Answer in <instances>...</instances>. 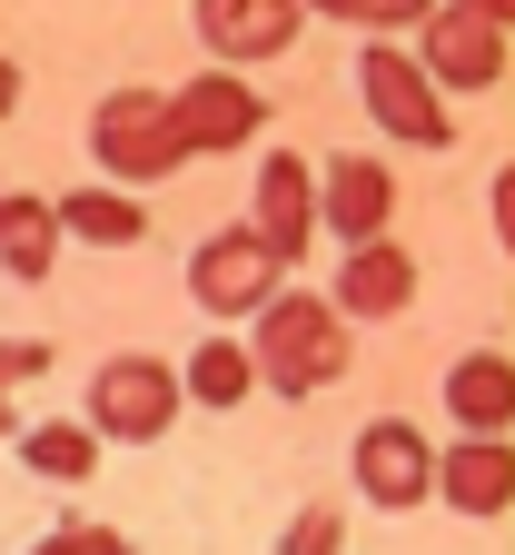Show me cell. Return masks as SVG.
Returning <instances> with one entry per match:
<instances>
[{"instance_id": "cell-1", "label": "cell", "mask_w": 515, "mask_h": 555, "mask_svg": "<svg viewBox=\"0 0 515 555\" xmlns=\"http://www.w3.org/2000/svg\"><path fill=\"white\" fill-rule=\"evenodd\" d=\"M248 358H258V387L318 397V387L347 367V308H337V298H308V288H278V298L248 318Z\"/></svg>"}, {"instance_id": "cell-2", "label": "cell", "mask_w": 515, "mask_h": 555, "mask_svg": "<svg viewBox=\"0 0 515 555\" xmlns=\"http://www.w3.org/2000/svg\"><path fill=\"white\" fill-rule=\"evenodd\" d=\"M90 159H100V179L150 189V179H169V169L198 159V139L179 129V100L169 90H119V100L90 109Z\"/></svg>"}, {"instance_id": "cell-3", "label": "cell", "mask_w": 515, "mask_h": 555, "mask_svg": "<svg viewBox=\"0 0 515 555\" xmlns=\"http://www.w3.org/2000/svg\"><path fill=\"white\" fill-rule=\"evenodd\" d=\"M179 406H189V377H179L169 358H139V347L90 377V427H100L110 447H159V437L179 427Z\"/></svg>"}, {"instance_id": "cell-4", "label": "cell", "mask_w": 515, "mask_h": 555, "mask_svg": "<svg viewBox=\"0 0 515 555\" xmlns=\"http://www.w3.org/2000/svg\"><path fill=\"white\" fill-rule=\"evenodd\" d=\"M357 100H366V119H377L387 139H407V150H447V100H436V69L416 60V50H397V40H366L357 50Z\"/></svg>"}, {"instance_id": "cell-5", "label": "cell", "mask_w": 515, "mask_h": 555, "mask_svg": "<svg viewBox=\"0 0 515 555\" xmlns=\"http://www.w3.org/2000/svg\"><path fill=\"white\" fill-rule=\"evenodd\" d=\"M278 288H287V258L258 238V219H248V229H218V238L189 248V298H198L208 318H258Z\"/></svg>"}, {"instance_id": "cell-6", "label": "cell", "mask_w": 515, "mask_h": 555, "mask_svg": "<svg viewBox=\"0 0 515 555\" xmlns=\"http://www.w3.org/2000/svg\"><path fill=\"white\" fill-rule=\"evenodd\" d=\"M416 60L436 69V90H495L505 80V21L476 0H436L416 21Z\"/></svg>"}, {"instance_id": "cell-7", "label": "cell", "mask_w": 515, "mask_h": 555, "mask_svg": "<svg viewBox=\"0 0 515 555\" xmlns=\"http://www.w3.org/2000/svg\"><path fill=\"white\" fill-rule=\"evenodd\" d=\"M347 456H357V496H366V506H387V516H407V506L436 496V447L407 427V416H366Z\"/></svg>"}, {"instance_id": "cell-8", "label": "cell", "mask_w": 515, "mask_h": 555, "mask_svg": "<svg viewBox=\"0 0 515 555\" xmlns=\"http://www.w3.org/2000/svg\"><path fill=\"white\" fill-rule=\"evenodd\" d=\"M189 21H198V50L208 60H278L287 40H298L318 11H308V0H189Z\"/></svg>"}, {"instance_id": "cell-9", "label": "cell", "mask_w": 515, "mask_h": 555, "mask_svg": "<svg viewBox=\"0 0 515 555\" xmlns=\"http://www.w3.org/2000/svg\"><path fill=\"white\" fill-rule=\"evenodd\" d=\"M179 100V129L198 139V150H248V139L268 129V100H258V80L239 60H208L189 90H169Z\"/></svg>"}, {"instance_id": "cell-10", "label": "cell", "mask_w": 515, "mask_h": 555, "mask_svg": "<svg viewBox=\"0 0 515 555\" xmlns=\"http://www.w3.org/2000/svg\"><path fill=\"white\" fill-rule=\"evenodd\" d=\"M387 219H397V179H387L377 159L347 150V159L318 169V229H337V238L357 248V238H387Z\"/></svg>"}, {"instance_id": "cell-11", "label": "cell", "mask_w": 515, "mask_h": 555, "mask_svg": "<svg viewBox=\"0 0 515 555\" xmlns=\"http://www.w3.org/2000/svg\"><path fill=\"white\" fill-rule=\"evenodd\" d=\"M248 208H258V238H268L278 258H298V248L318 238V169H308L298 150H268V159H258V198H248Z\"/></svg>"}, {"instance_id": "cell-12", "label": "cell", "mask_w": 515, "mask_h": 555, "mask_svg": "<svg viewBox=\"0 0 515 555\" xmlns=\"http://www.w3.org/2000/svg\"><path fill=\"white\" fill-rule=\"evenodd\" d=\"M436 496H447L456 516H505V506H515V447L466 427V447L436 456Z\"/></svg>"}, {"instance_id": "cell-13", "label": "cell", "mask_w": 515, "mask_h": 555, "mask_svg": "<svg viewBox=\"0 0 515 555\" xmlns=\"http://www.w3.org/2000/svg\"><path fill=\"white\" fill-rule=\"evenodd\" d=\"M69 229H60V198H30V189H0V278H21V288H40V278L60 268Z\"/></svg>"}, {"instance_id": "cell-14", "label": "cell", "mask_w": 515, "mask_h": 555, "mask_svg": "<svg viewBox=\"0 0 515 555\" xmlns=\"http://www.w3.org/2000/svg\"><path fill=\"white\" fill-rule=\"evenodd\" d=\"M347 318H397L407 298H416V258L397 248V238H357L347 248V268H337V288H327Z\"/></svg>"}, {"instance_id": "cell-15", "label": "cell", "mask_w": 515, "mask_h": 555, "mask_svg": "<svg viewBox=\"0 0 515 555\" xmlns=\"http://www.w3.org/2000/svg\"><path fill=\"white\" fill-rule=\"evenodd\" d=\"M60 229L80 248H139V238H150V208H139L129 179H90V189L60 198Z\"/></svg>"}, {"instance_id": "cell-16", "label": "cell", "mask_w": 515, "mask_h": 555, "mask_svg": "<svg viewBox=\"0 0 515 555\" xmlns=\"http://www.w3.org/2000/svg\"><path fill=\"white\" fill-rule=\"evenodd\" d=\"M447 406H456V427H476V437H505V427H515V358H495V347L456 358V377H447Z\"/></svg>"}, {"instance_id": "cell-17", "label": "cell", "mask_w": 515, "mask_h": 555, "mask_svg": "<svg viewBox=\"0 0 515 555\" xmlns=\"http://www.w3.org/2000/svg\"><path fill=\"white\" fill-rule=\"evenodd\" d=\"M100 427L80 416V427H69V416H50V427H21V466L40 476V486H90L100 476Z\"/></svg>"}, {"instance_id": "cell-18", "label": "cell", "mask_w": 515, "mask_h": 555, "mask_svg": "<svg viewBox=\"0 0 515 555\" xmlns=\"http://www.w3.org/2000/svg\"><path fill=\"white\" fill-rule=\"evenodd\" d=\"M189 397L208 406V416H229V406H248L258 397V358H248V337H208V347H189Z\"/></svg>"}, {"instance_id": "cell-19", "label": "cell", "mask_w": 515, "mask_h": 555, "mask_svg": "<svg viewBox=\"0 0 515 555\" xmlns=\"http://www.w3.org/2000/svg\"><path fill=\"white\" fill-rule=\"evenodd\" d=\"M318 21H347V30H416L436 0H308Z\"/></svg>"}, {"instance_id": "cell-20", "label": "cell", "mask_w": 515, "mask_h": 555, "mask_svg": "<svg viewBox=\"0 0 515 555\" xmlns=\"http://www.w3.org/2000/svg\"><path fill=\"white\" fill-rule=\"evenodd\" d=\"M30 555H139V535H119V526H100V516H69V526H50Z\"/></svg>"}, {"instance_id": "cell-21", "label": "cell", "mask_w": 515, "mask_h": 555, "mask_svg": "<svg viewBox=\"0 0 515 555\" xmlns=\"http://www.w3.org/2000/svg\"><path fill=\"white\" fill-rule=\"evenodd\" d=\"M278 555H337V506H308L298 526H287V545Z\"/></svg>"}, {"instance_id": "cell-22", "label": "cell", "mask_w": 515, "mask_h": 555, "mask_svg": "<svg viewBox=\"0 0 515 555\" xmlns=\"http://www.w3.org/2000/svg\"><path fill=\"white\" fill-rule=\"evenodd\" d=\"M21 377H50V337H0V387Z\"/></svg>"}, {"instance_id": "cell-23", "label": "cell", "mask_w": 515, "mask_h": 555, "mask_svg": "<svg viewBox=\"0 0 515 555\" xmlns=\"http://www.w3.org/2000/svg\"><path fill=\"white\" fill-rule=\"evenodd\" d=\"M495 238H505V248H515V169H505V179H495Z\"/></svg>"}, {"instance_id": "cell-24", "label": "cell", "mask_w": 515, "mask_h": 555, "mask_svg": "<svg viewBox=\"0 0 515 555\" xmlns=\"http://www.w3.org/2000/svg\"><path fill=\"white\" fill-rule=\"evenodd\" d=\"M11 109H21V69L0 60V119H11Z\"/></svg>"}, {"instance_id": "cell-25", "label": "cell", "mask_w": 515, "mask_h": 555, "mask_svg": "<svg viewBox=\"0 0 515 555\" xmlns=\"http://www.w3.org/2000/svg\"><path fill=\"white\" fill-rule=\"evenodd\" d=\"M476 11H495V21H505V30H515V0H476Z\"/></svg>"}, {"instance_id": "cell-26", "label": "cell", "mask_w": 515, "mask_h": 555, "mask_svg": "<svg viewBox=\"0 0 515 555\" xmlns=\"http://www.w3.org/2000/svg\"><path fill=\"white\" fill-rule=\"evenodd\" d=\"M0 437H21V427H11V387H0Z\"/></svg>"}]
</instances>
